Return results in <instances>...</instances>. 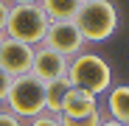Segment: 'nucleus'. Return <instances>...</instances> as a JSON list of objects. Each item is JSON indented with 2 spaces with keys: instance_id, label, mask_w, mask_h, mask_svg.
<instances>
[{
  "instance_id": "1",
  "label": "nucleus",
  "mask_w": 129,
  "mask_h": 126,
  "mask_svg": "<svg viewBox=\"0 0 129 126\" xmlns=\"http://www.w3.org/2000/svg\"><path fill=\"white\" fill-rule=\"evenodd\" d=\"M3 107L20 120L37 118L39 112H45V81L37 78L34 73L14 76L9 84V93L3 98Z\"/></svg>"
},
{
  "instance_id": "2",
  "label": "nucleus",
  "mask_w": 129,
  "mask_h": 126,
  "mask_svg": "<svg viewBox=\"0 0 129 126\" xmlns=\"http://www.w3.org/2000/svg\"><path fill=\"white\" fill-rule=\"evenodd\" d=\"M68 81H70V87H79L90 95H104L112 87V67L98 53L81 51L68 65Z\"/></svg>"
},
{
  "instance_id": "3",
  "label": "nucleus",
  "mask_w": 129,
  "mask_h": 126,
  "mask_svg": "<svg viewBox=\"0 0 129 126\" xmlns=\"http://www.w3.org/2000/svg\"><path fill=\"white\" fill-rule=\"evenodd\" d=\"M73 23L84 42H107L118 28V9L112 6V0H87L79 6Z\"/></svg>"
},
{
  "instance_id": "4",
  "label": "nucleus",
  "mask_w": 129,
  "mask_h": 126,
  "mask_svg": "<svg viewBox=\"0 0 129 126\" xmlns=\"http://www.w3.org/2000/svg\"><path fill=\"white\" fill-rule=\"evenodd\" d=\"M48 25H51V20H48L45 11L39 9V3L11 6V9H9V20H6V28H3V36L37 48V45L45 42Z\"/></svg>"
},
{
  "instance_id": "5",
  "label": "nucleus",
  "mask_w": 129,
  "mask_h": 126,
  "mask_svg": "<svg viewBox=\"0 0 129 126\" xmlns=\"http://www.w3.org/2000/svg\"><path fill=\"white\" fill-rule=\"evenodd\" d=\"M42 45H48L51 51L73 59V56H79L84 51L87 42H84V36L76 28L73 20H62V23H51L48 25V34H45V42H42Z\"/></svg>"
},
{
  "instance_id": "6",
  "label": "nucleus",
  "mask_w": 129,
  "mask_h": 126,
  "mask_svg": "<svg viewBox=\"0 0 129 126\" xmlns=\"http://www.w3.org/2000/svg\"><path fill=\"white\" fill-rule=\"evenodd\" d=\"M31 65H34V45L3 36V42H0V67L14 78V76L31 73Z\"/></svg>"
},
{
  "instance_id": "7",
  "label": "nucleus",
  "mask_w": 129,
  "mask_h": 126,
  "mask_svg": "<svg viewBox=\"0 0 129 126\" xmlns=\"http://www.w3.org/2000/svg\"><path fill=\"white\" fill-rule=\"evenodd\" d=\"M68 65L70 59L62 56L56 51H51L48 45H37L34 48V65H31V73L42 81H53V78H64L68 76Z\"/></svg>"
},
{
  "instance_id": "8",
  "label": "nucleus",
  "mask_w": 129,
  "mask_h": 126,
  "mask_svg": "<svg viewBox=\"0 0 129 126\" xmlns=\"http://www.w3.org/2000/svg\"><path fill=\"white\" fill-rule=\"evenodd\" d=\"M101 109L98 107V95H90L79 87H70L68 95H64V104H62V112L59 115H68V118H76V115H87V112H95Z\"/></svg>"
},
{
  "instance_id": "9",
  "label": "nucleus",
  "mask_w": 129,
  "mask_h": 126,
  "mask_svg": "<svg viewBox=\"0 0 129 126\" xmlns=\"http://www.w3.org/2000/svg\"><path fill=\"white\" fill-rule=\"evenodd\" d=\"M107 112L129 126V84H115L107 90Z\"/></svg>"
},
{
  "instance_id": "10",
  "label": "nucleus",
  "mask_w": 129,
  "mask_h": 126,
  "mask_svg": "<svg viewBox=\"0 0 129 126\" xmlns=\"http://www.w3.org/2000/svg\"><path fill=\"white\" fill-rule=\"evenodd\" d=\"M81 6V0H39V9L48 14L51 23H62V20H73Z\"/></svg>"
},
{
  "instance_id": "11",
  "label": "nucleus",
  "mask_w": 129,
  "mask_h": 126,
  "mask_svg": "<svg viewBox=\"0 0 129 126\" xmlns=\"http://www.w3.org/2000/svg\"><path fill=\"white\" fill-rule=\"evenodd\" d=\"M68 90H70L68 76H64V78H53V81H48V84H45V112L59 115V112H62V104H64V95H68Z\"/></svg>"
},
{
  "instance_id": "12",
  "label": "nucleus",
  "mask_w": 129,
  "mask_h": 126,
  "mask_svg": "<svg viewBox=\"0 0 129 126\" xmlns=\"http://www.w3.org/2000/svg\"><path fill=\"white\" fill-rule=\"evenodd\" d=\"M101 109H95V112H87V115H76V118H68V115H59V120H62V126H98L101 123Z\"/></svg>"
},
{
  "instance_id": "13",
  "label": "nucleus",
  "mask_w": 129,
  "mask_h": 126,
  "mask_svg": "<svg viewBox=\"0 0 129 126\" xmlns=\"http://www.w3.org/2000/svg\"><path fill=\"white\" fill-rule=\"evenodd\" d=\"M25 126H62L59 115H51V112H39L37 118H31Z\"/></svg>"
},
{
  "instance_id": "14",
  "label": "nucleus",
  "mask_w": 129,
  "mask_h": 126,
  "mask_svg": "<svg viewBox=\"0 0 129 126\" xmlns=\"http://www.w3.org/2000/svg\"><path fill=\"white\" fill-rule=\"evenodd\" d=\"M0 126H25L17 115H11L9 109H0Z\"/></svg>"
},
{
  "instance_id": "15",
  "label": "nucleus",
  "mask_w": 129,
  "mask_h": 126,
  "mask_svg": "<svg viewBox=\"0 0 129 126\" xmlns=\"http://www.w3.org/2000/svg\"><path fill=\"white\" fill-rule=\"evenodd\" d=\"M9 84H11V76L0 67V104H3V98H6V93H9Z\"/></svg>"
},
{
  "instance_id": "16",
  "label": "nucleus",
  "mask_w": 129,
  "mask_h": 126,
  "mask_svg": "<svg viewBox=\"0 0 129 126\" xmlns=\"http://www.w3.org/2000/svg\"><path fill=\"white\" fill-rule=\"evenodd\" d=\"M9 9H11V3H9V0H0V34H3V28H6V20H9Z\"/></svg>"
},
{
  "instance_id": "17",
  "label": "nucleus",
  "mask_w": 129,
  "mask_h": 126,
  "mask_svg": "<svg viewBox=\"0 0 129 126\" xmlns=\"http://www.w3.org/2000/svg\"><path fill=\"white\" fill-rule=\"evenodd\" d=\"M98 126H126V123H121V120H115V118H101Z\"/></svg>"
},
{
  "instance_id": "18",
  "label": "nucleus",
  "mask_w": 129,
  "mask_h": 126,
  "mask_svg": "<svg viewBox=\"0 0 129 126\" xmlns=\"http://www.w3.org/2000/svg\"><path fill=\"white\" fill-rule=\"evenodd\" d=\"M11 6H28V3H39V0H9Z\"/></svg>"
},
{
  "instance_id": "19",
  "label": "nucleus",
  "mask_w": 129,
  "mask_h": 126,
  "mask_svg": "<svg viewBox=\"0 0 129 126\" xmlns=\"http://www.w3.org/2000/svg\"><path fill=\"white\" fill-rule=\"evenodd\" d=\"M0 42H3V34H0Z\"/></svg>"
},
{
  "instance_id": "20",
  "label": "nucleus",
  "mask_w": 129,
  "mask_h": 126,
  "mask_svg": "<svg viewBox=\"0 0 129 126\" xmlns=\"http://www.w3.org/2000/svg\"><path fill=\"white\" fill-rule=\"evenodd\" d=\"M81 3H87V0H81Z\"/></svg>"
}]
</instances>
